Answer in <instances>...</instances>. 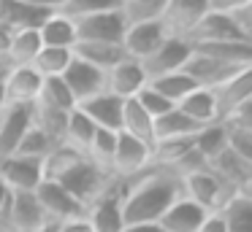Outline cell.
Masks as SVG:
<instances>
[{
  "label": "cell",
  "instance_id": "603a6c76",
  "mask_svg": "<svg viewBox=\"0 0 252 232\" xmlns=\"http://www.w3.org/2000/svg\"><path fill=\"white\" fill-rule=\"evenodd\" d=\"M176 108H179L182 113H185L187 119H190L192 124H198V127H206V124H214L220 122L217 116V103H214V95L209 89H192L190 95L185 97V100L176 103Z\"/></svg>",
  "mask_w": 252,
  "mask_h": 232
},
{
  "label": "cell",
  "instance_id": "2e32d148",
  "mask_svg": "<svg viewBox=\"0 0 252 232\" xmlns=\"http://www.w3.org/2000/svg\"><path fill=\"white\" fill-rule=\"evenodd\" d=\"M206 11H209L206 0H165V8H163L160 22H163V27H165L168 35L185 38Z\"/></svg>",
  "mask_w": 252,
  "mask_h": 232
},
{
  "label": "cell",
  "instance_id": "d6a6232c",
  "mask_svg": "<svg viewBox=\"0 0 252 232\" xmlns=\"http://www.w3.org/2000/svg\"><path fill=\"white\" fill-rule=\"evenodd\" d=\"M95 129H98V127H95V124L90 122L79 108H73V111L68 113V119H65V135H63V143L73 146V149H79L84 154V149L90 146Z\"/></svg>",
  "mask_w": 252,
  "mask_h": 232
},
{
  "label": "cell",
  "instance_id": "4dcf8cb0",
  "mask_svg": "<svg viewBox=\"0 0 252 232\" xmlns=\"http://www.w3.org/2000/svg\"><path fill=\"white\" fill-rule=\"evenodd\" d=\"M225 146H228V140H225V127L220 122L206 124V127H201L192 135V149H195V154L201 156L203 162H212Z\"/></svg>",
  "mask_w": 252,
  "mask_h": 232
},
{
  "label": "cell",
  "instance_id": "83f0119b",
  "mask_svg": "<svg viewBox=\"0 0 252 232\" xmlns=\"http://www.w3.org/2000/svg\"><path fill=\"white\" fill-rule=\"evenodd\" d=\"M41 38L38 30H17L11 32V43H8V65H30L35 59V54L41 52Z\"/></svg>",
  "mask_w": 252,
  "mask_h": 232
},
{
  "label": "cell",
  "instance_id": "f35d334b",
  "mask_svg": "<svg viewBox=\"0 0 252 232\" xmlns=\"http://www.w3.org/2000/svg\"><path fill=\"white\" fill-rule=\"evenodd\" d=\"M120 3L122 0H71L55 14H63L71 22H76V19H84V16L103 14V11H120Z\"/></svg>",
  "mask_w": 252,
  "mask_h": 232
},
{
  "label": "cell",
  "instance_id": "f907efd6",
  "mask_svg": "<svg viewBox=\"0 0 252 232\" xmlns=\"http://www.w3.org/2000/svg\"><path fill=\"white\" fill-rule=\"evenodd\" d=\"M33 232H55V224H49V227H44V230H33Z\"/></svg>",
  "mask_w": 252,
  "mask_h": 232
},
{
  "label": "cell",
  "instance_id": "d4e9b609",
  "mask_svg": "<svg viewBox=\"0 0 252 232\" xmlns=\"http://www.w3.org/2000/svg\"><path fill=\"white\" fill-rule=\"evenodd\" d=\"M73 57L106 73V70H111L117 62L125 59V52H122L120 43H76V46H73Z\"/></svg>",
  "mask_w": 252,
  "mask_h": 232
},
{
  "label": "cell",
  "instance_id": "8d00e7d4",
  "mask_svg": "<svg viewBox=\"0 0 252 232\" xmlns=\"http://www.w3.org/2000/svg\"><path fill=\"white\" fill-rule=\"evenodd\" d=\"M165 8V0H122L120 11L127 25L133 22H160Z\"/></svg>",
  "mask_w": 252,
  "mask_h": 232
},
{
  "label": "cell",
  "instance_id": "b9f144b4",
  "mask_svg": "<svg viewBox=\"0 0 252 232\" xmlns=\"http://www.w3.org/2000/svg\"><path fill=\"white\" fill-rule=\"evenodd\" d=\"M252 0H206V8L214 14H230V11L241 8V5H250Z\"/></svg>",
  "mask_w": 252,
  "mask_h": 232
},
{
  "label": "cell",
  "instance_id": "7c38bea8",
  "mask_svg": "<svg viewBox=\"0 0 252 232\" xmlns=\"http://www.w3.org/2000/svg\"><path fill=\"white\" fill-rule=\"evenodd\" d=\"M60 78H63V84L68 86L71 97L76 100V105L106 89V73L103 70L93 68V65L82 62V59H76V57L71 59V65L65 68V73H63Z\"/></svg>",
  "mask_w": 252,
  "mask_h": 232
},
{
  "label": "cell",
  "instance_id": "7402d4cb",
  "mask_svg": "<svg viewBox=\"0 0 252 232\" xmlns=\"http://www.w3.org/2000/svg\"><path fill=\"white\" fill-rule=\"evenodd\" d=\"M214 213L220 216L225 232H252V194L233 192Z\"/></svg>",
  "mask_w": 252,
  "mask_h": 232
},
{
  "label": "cell",
  "instance_id": "d590c367",
  "mask_svg": "<svg viewBox=\"0 0 252 232\" xmlns=\"http://www.w3.org/2000/svg\"><path fill=\"white\" fill-rule=\"evenodd\" d=\"M71 113V111H68ZM68 113L63 111H55V108H46V105H35L33 103V124L46 132L55 143H63V135H65V119Z\"/></svg>",
  "mask_w": 252,
  "mask_h": 232
},
{
  "label": "cell",
  "instance_id": "f546056e",
  "mask_svg": "<svg viewBox=\"0 0 252 232\" xmlns=\"http://www.w3.org/2000/svg\"><path fill=\"white\" fill-rule=\"evenodd\" d=\"M147 84L152 86L155 92H160V95H163L174 108H176V103L185 100V97L190 95L192 89H198L195 81H192L190 76H185L182 70H176V73H168V76H160V78H152V81H147Z\"/></svg>",
  "mask_w": 252,
  "mask_h": 232
},
{
  "label": "cell",
  "instance_id": "277c9868",
  "mask_svg": "<svg viewBox=\"0 0 252 232\" xmlns=\"http://www.w3.org/2000/svg\"><path fill=\"white\" fill-rule=\"evenodd\" d=\"M122 192H125V181L114 178L98 194V200L87 205L84 219L90 221L93 232H120L125 227V221H122Z\"/></svg>",
  "mask_w": 252,
  "mask_h": 232
},
{
  "label": "cell",
  "instance_id": "74e56055",
  "mask_svg": "<svg viewBox=\"0 0 252 232\" xmlns=\"http://www.w3.org/2000/svg\"><path fill=\"white\" fill-rule=\"evenodd\" d=\"M82 156H84V154H82L79 149H73V146H68V143H60V146H57V149L44 159V178H46V181H55V178L63 176V173H65L71 165H76Z\"/></svg>",
  "mask_w": 252,
  "mask_h": 232
},
{
  "label": "cell",
  "instance_id": "5bb4252c",
  "mask_svg": "<svg viewBox=\"0 0 252 232\" xmlns=\"http://www.w3.org/2000/svg\"><path fill=\"white\" fill-rule=\"evenodd\" d=\"M206 167L233 192H250L252 183V162L244 159V156L233 154V151L225 146L212 162H206Z\"/></svg>",
  "mask_w": 252,
  "mask_h": 232
},
{
  "label": "cell",
  "instance_id": "f1b7e54d",
  "mask_svg": "<svg viewBox=\"0 0 252 232\" xmlns=\"http://www.w3.org/2000/svg\"><path fill=\"white\" fill-rule=\"evenodd\" d=\"M73 59V52L71 49H55V46H41V52L35 54L33 65L38 70L41 78H60L65 73V68L71 65Z\"/></svg>",
  "mask_w": 252,
  "mask_h": 232
},
{
  "label": "cell",
  "instance_id": "7bdbcfd3",
  "mask_svg": "<svg viewBox=\"0 0 252 232\" xmlns=\"http://www.w3.org/2000/svg\"><path fill=\"white\" fill-rule=\"evenodd\" d=\"M55 232H93V227H90V221L84 219V216H79V219L55 224Z\"/></svg>",
  "mask_w": 252,
  "mask_h": 232
},
{
  "label": "cell",
  "instance_id": "816d5d0a",
  "mask_svg": "<svg viewBox=\"0 0 252 232\" xmlns=\"http://www.w3.org/2000/svg\"><path fill=\"white\" fill-rule=\"evenodd\" d=\"M0 232H8V230H3V227H0Z\"/></svg>",
  "mask_w": 252,
  "mask_h": 232
},
{
  "label": "cell",
  "instance_id": "9a60e30c",
  "mask_svg": "<svg viewBox=\"0 0 252 232\" xmlns=\"http://www.w3.org/2000/svg\"><path fill=\"white\" fill-rule=\"evenodd\" d=\"M214 95V103H217V116L220 122L228 119L236 108H241L244 103H252V68L239 70L233 78H228L225 84L209 89Z\"/></svg>",
  "mask_w": 252,
  "mask_h": 232
},
{
  "label": "cell",
  "instance_id": "3957f363",
  "mask_svg": "<svg viewBox=\"0 0 252 232\" xmlns=\"http://www.w3.org/2000/svg\"><path fill=\"white\" fill-rule=\"evenodd\" d=\"M179 183H182V197L192 200V203L201 205L209 213H214L233 194V189L225 186L209 167H198V170H190L185 176H179Z\"/></svg>",
  "mask_w": 252,
  "mask_h": 232
},
{
  "label": "cell",
  "instance_id": "ab89813d",
  "mask_svg": "<svg viewBox=\"0 0 252 232\" xmlns=\"http://www.w3.org/2000/svg\"><path fill=\"white\" fill-rule=\"evenodd\" d=\"M220 124L225 127L228 149L252 162V124H225V122H220Z\"/></svg>",
  "mask_w": 252,
  "mask_h": 232
},
{
  "label": "cell",
  "instance_id": "ee69618b",
  "mask_svg": "<svg viewBox=\"0 0 252 232\" xmlns=\"http://www.w3.org/2000/svg\"><path fill=\"white\" fill-rule=\"evenodd\" d=\"M8 205H11V189L0 181V227L6 230V216H8Z\"/></svg>",
  "mask_w": 252,
  "mask_h": 232
},
{
  "label": "cell",
  "instance_id": "ac0fdd59",
  "mask_svg": "<svg viewBox=\"0 0 252 232\" xmlns=\"http://www.w3.org/2000/svg\"><path fill=\"white\" fill-rule=\"evenodd\" d=\"M30 124H33V105H6V111L0 113V159L17 151Z\"/></svg>",
  "mask_w": 252,
  "mask_h": 232
},
{
  "label": "cell",
  "instance_id": "e0dca14e",
  "mask_svg": "<svg viewBox=\"0 0 252 232\" xmlns=\"http://www.w3.org/2000/svg\"><path fill=\"white\" fill-rule=\"evenodd\" d=\"M147 86V76H144L141 65L136 59H122L111 70H106V92H111L114 97H120L122 103L133 100L138 92Z\"/></svg>",
  "mask_w": 252,
  "mask_h": 232
},
{
  "label": "cell",
  "instance_id": "f6af8a7d",
  "mask_svg": "<svg viewBox=\"0 0 252 232\" xmlns=\"http://www.w3.org/2000/svg\"><path fill=\"white\" fill-rule=\"evenodd\" d=\"M198 232H225V227H222V221H220L217 213H209L206 221L201 224V230H198Z\"/></svg>",
  "mask_w": 252,
  "mask_h": 232
},
{
  "label": "cell",
  "instance_id": "44dd1931",
  "mask_svg": "<svg viewBox=\"0 0 252 232\" xmlns=\"http://www.w3.org/2000/svg\"><path fill=\"white\" fill-rule=\"evenodd\" d=\"M52 11L38 8V5L28 3V0H0V25L6 30H38L41 22L49 16Z\"/></svg>",
  "mask_w": 252,
  "mask_h": 232
},
{
  "label": "cell",
  "instance_id": "8992f818",
  "mask_svg": "<svg viewBox=\"0 0 252 232\" xmlns=\"http://www.w3.org/2000/svg\"><path fill=\"white\" fill-rule=\"evenodd\" d=\"M73 27H76V43H120L127 22L122 11H103V14L76 19Z\"/></svg>",
  "mask_w": 252,
  "mask_h": 232
},
{
  "label": "cell",
  "instance_id": "484cf974",
  "mask_svg": "<svg viewBox=\"0 0 252 232\" xmlns=\"http://www.w3.org/2000/svg\"><path fill=\"white\" fill-rule=\"evenodd\" d=\"M120 132L130 135V138H138V140H144V143H149V146L155 143V122L138 108L136 100H125V105H122Z\"/></svg>",
  "mask_w": 252,
  "mask_h": 232
},
{
  "label": "cell",
  "instance_id": "836d02e7",
  "mask_svg": "<svg viewBox=\"0 0 252 232\" xmlns=\"http://www.w3.org/2000/svg\"><path fill=\"white\" fill-rule=\"evenodd\" d=\"M114 149H117V132L98 127V129H95V135H93V140H90V146L84 149V156H87L90 162H95L98 167H103V170L111 173Z\"/></svg>",
  "mask_w": 252,
  "mask_h": 232
},
{
  "label": "cell",
  "instance_id": "7dc6e473",
  "mask_svg": "<svg viewBox=\"0 0 252 232\" xmlns=\"http://www.w3.org/2000/svg\"><path fill=\"white\" fill-rule=\"evenodd\" d=\"M120 232H160L158 224H125Z\"/></svg>",
  "mask_w": 252,
  "mask_h": 232
},
{
  "label": "cell",
  "instance_id": "52a82bcc",
  "mask_svg": "<svg viewBox=\"0 0 252 232\" xmlns=\"http://www.w3.org/2000/svg\"><path fill=\"white\" fill-rule=\"evenodd\" d=\"M190 52H192V49H190V43H187L185 38L168 35L147 59H141L138 65H141L147 81H152V78H160V76H168V73L182 70V65L187 62Z\"/></svg>",
  "mask_w": 252,
  "mask_h": 232
},
{
  "label": "cell",
  "instance_id": "cb8c5ba5",
  "mask_svg": "<svg viewBox=\"0 0 252 232\" xmlns=\"http://www.w3.org/2000/svg\"><path fill=\"white\" fill-rule=\"evenodd\" d=\"M38 38L44 46H55V49H71L76 46V27L68 16L63 14H49L38 27Z\"/></svg>",
  "mask_w": 252,
  "mask_h": 232
},
{
  "label": "cell",
  "instance_id": "d6986e66",
  "mask_svg": "<svg viewBox=\"0 0 252 232\" xmlns=\"http://www.w3.org/2000/svg\"><path fill=\"white\" fill-rule=\"evenodd\" d=\"M122 105L125 103L120 97H114L111 92H98L95 97L79 103V111L100 129H111V132H120V122H122Z\"/></svg>",
  "mask_w": 252,
  "mask_h": 232
},
{
  "label": "cell",
  "instance_id": "60d3db41",
  "mask_svg": "<svg viewBox=\"0 0 252 232\" xmlns=\"http://www.w3.org/2000/svg\"><path fill=\"white\" fill-rule=\"evenodd\" d=\"M133 100L138 103V108H141V111L147 113L149 119H152V122H155V119H160V116H163V113H168L171 108H174V105H171V103L165 100L163 95H160V92H155V89H152V86H149V84L144 86V89L138 92L136 97H133Z\"/></svg>",
  "mask_w": 252,
  "mask_h": 232
},
{
  "label": "cell",
  "instance_id": "bcb514c9",
  "mask_svg": "<svg viewBox=\"0 0 252 232\" xmlns=\"http://www.w3.org/2000/svg\"><path fill=\"white\" fill-rule=\"evenodd\" d=\"M8 43H11V30H6V27L0 25V57L3 59L8 54Z\"/></svg>",
  "mask_w": 252,
  "mask_h": 232
},
{
  "label": "cell",
  "instance_id": "4fadbf2b",
  "mask_svg": "<svg viewBox=\"0 0 252 232\" xmlns=\"http://www.w3.org/2000/svg\"><path fill=\"white\" fill-rule=\"evenodd\" d=\"M41 76L33 65H11L3 78V95L8 105H33L41 89Z\"/></svg>",
  "mask_w": 252,
  "mask_h": 232
},
{
  "label": "cell",
  "instance_id": "9c48e42d",
  "mask_svg": "<svg viewBox=\"0 0 252 232\" xmlns=\"http://www.w3.org/2000/svg\"><path fill=\"white\" fill-rule=\"evenodd\" d=\"M165 38H168V32H165L163 22H133V25L125 27V35H122L120 46H122V52H125L127 59L141 62V59H147Z\"/></svg>",
  "mask_w": 252,
  "mask_h": 232
},
{
  "label": "cell",
  "instance_id": "6da1fadb",
  "mask_svg": "<svg viewBox=\"0 0 252 232\" xmlns=\"http://www.w3.org/2000/svg\"><path fill=\"white\" fill-rule=\"evenodd\" d=\"M182 197L179 176L160 167L125 181L122 192V221L125 224H158L174 200Z\"/></svg>",
  "mask_w": 252,
  "mask_h": 232
},
{
  "label": "cell",
  "instance_id": "e575fe53",
  "mask_svg": "<svg viewBox=\"0 0 252 232\" xmlns=\"http://www.w3.org/2000/svg\"><path fill=\"white\" fill-rule=\"evenodd\" d=\"M57 146H60V143H55V140H52L46 132H41L35 124H30L28 132L22 135V140H19V146H17V151H14V154L30 156V159H41V162H44L46 156H49L52 151L57 149Z\"/></svg>",
  "mask_w": 252,
  "mask_h": 232
},
{
  "label": "cell",
  "instance_id": "7a4b0ae2",
  "mask_svg": "<svg viewBox=\"0 0 252 232\" xmlns=\"http://www.w3.org/2000/svg\"><path fill=\"white\" fill-rule=\"evenodd\" d=\"M55 181L60 183L73 200H79V203L87 208V205L95 203L98 194L114 181V176H111L109 170H103V167H98L95 162H90L87 156H82L76 165H71L63 176H57Z\"/></svg>",
  "mask_w": 252,
  "mask_h": 232
},
{
  "label": "cell",
  "instance_id": "1f68e13d",
  "mask_svg": "<svg viewBox=\"0 0 252 232\" xmlns=\"http://www.w3.org/2000/svg\"><path fill=\"white\" fill-rule=\"evenodd\" d=\"M35 105H46V108L68 113L76 108V100L71 97V92L63 84V78H44L41 81V89H38V97H35Z\"/></svg>",
  "mask_w": 252,
  "mask_h": 232
},
{
  "label": "cell",
  "instance_id": "30bf717a",
  "mask_svg": "<svg viewBox=\"0 0 252 232\" xmlns=\"http://www.w3.org/2000/svg\"><path fill=\"white\" fill-rule=\"evenodd\" d=\"M35 197H38L41 208H44V213L49 216L52 224L79 219V216H84V210H87L79 200H73L57 181H46V178L35 186Z\"/></svg>",
  "mask_w": 252,
  "mask_h": 232
},
{
  "label": "cell",
  "instance_id": "c3c4849f",
  "mask_svg": "<svg viewBox=\"0 0 252 232\" xmlns=\"http://www.w3.org/2000/svg\"><path fill=\"white\" fill-rule=\"evenodd\" d=\"M8 68H11V65H8V59H3V57H0V84H3V78H6Z\"/></svg>",
  "mask_w": 252,
  "mask_h": 232
},
{
  "label": "cell",
  "instance_id": "8fae6325",
  "mask_svg": "<svg viewBox=\"0 0 252 232\" xmlns=\"http://www.w3.org/2000/svg\"><path fill=\"white\" fill-rule=\"evenodd\" d=\"M0 181L11 192H35V186L44 181V162L19 154L3 156L0 159Z\"/></svg>",
  "mask_w": 252,
  "mask_h": 232
},
{
  "label": "cell",
  "instance_id": "ba28073f",
  "mask_svg": "<svg viewBox=\"0 0 252 232\" xmlns=\"http://www.w3.org/2000/svg\"><path fill=\"white\" fill-rule=\"evenodd\" d=\"M49 216L44 213L35 192H11V205L6 216V230L8 232H33L49 227Z\"/></svg>",
  "mask_w": 252,
  "mask_h": 232
},
{
  "label": "cell",
  "instance_id": "5b68a950",
  "mask_svg": "<svg viewBox=\"0 0 252 232\" xmlns=\"http://www.w3.org/2000/svg\"><path fill=\"white\" fill-rule=\"evenodd\" d=\"M152 167V146L125 132H117V149L111 159V176L130 181Z\"/></svg>",
  "mask_w": 252,
  "mask_h": 232
},
{
  "label": "cell",
  "instance_id": "ffe728a7",
  "mask_svg": "<svg viewBox=\"0 0 252 232\" xmlns=\"http://www.w3.org/2000/svg\"><path fill=\"white\" fill-rule=\"evenodd\" d=\"M206 216L209 210H203L201 205H195L187 197H179L171 203V208L158 221V230L160 232H198L201 224L206 221Z\"/></svg>",
  "mask_w": 252,
  "mask_h": 232
},
{
  "label": "cell",
  "instance_id": "681fc988",
  "mask_svg": "<svg viewBox=\"0 0 252 232\" xmlns=\"http://www.w3.org/2000/svg\"><path fill=\"white\" fill-rule=\"evenodd\" d=\"M6 105L8 103H6V95H3V84H0V113L6 111Z\"/></svg>",
  "mask_w": 252,
  "mask_h": 232
},
{
  "label": "cell",
  "instance_id": "4316f807",
  "mask_svg": "<svg viewBox=\"0 0 252 232\" xmlns=\"http://www.w3.org/2000/svg\"><path fill=\"white\" fill-rule=\"evenodd\" d=\"M198 124H192L179 108H171L160 119H155V140H168V138H192L198 132Z\"/></svg>",
  "mask_w": 252,
  "mask_h": 232
}]
</instances>
